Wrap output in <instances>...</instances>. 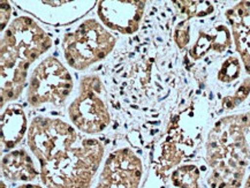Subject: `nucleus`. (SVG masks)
<instances>
[{"label": "nucleus", "instance_id": "nucleus-13", "mask_svg": "<svg viewBox=\"0 0 250 188\" xmlns=\"http://www.w3.org/2000/svg\"><path fill=\"white\" fill-rule=\"evenodd\" d=\"M172 184L178 188H201V171L195 164L181 165L173 171Z\"/></svg>", "mask_w": 250, "mask_h": 188}, {"label": "nucleus", "instance_id": "nucleus-18", "mask_svg": "<svg viewBox=\"0 0 250 188\" xmlns=\"http://www.w3.org/2000/svg\"><path fill=\"white\" fill-rule=\"evenodd\" d=\"M11 17V6L7 1H1V30L4 31L5 24H7Z\"/></svg>", "mask_w": 250, "mask_h": 188}, {"label": "nucleus", "instance_id": "nucleus-6", "mask_svg": "<svg viewBox=\"0 0 250 188\" xmlns=\"http://www.w3.org/2000/svg\"><path fill=\"white\" fill-rule=\"evenodd\" d=\"M103 85L97 76H85L80 84V94L70 104V120L83 133L96 134L106 128L110 114L101 94Z\"/></svg>", "mask_w": 250, "mask_h": 188}, {"label": "nucleus", "instance_id": "nucleus-19", "mask_svg": "<svg viewBox=\"0 0 250 188\" xmlns=\"http://www.w3.org/2000/svg\"><path fill=\"white\" fill-rule=\"evenodd\" d=\"M246 120H247V128H248V133L250 135V111L248 113H246Z\"/></svg>", "mask_w": 250, "mask_h": 188}, {"label": "nucleus", "instance_id": "nucleus-16", "mask_svg": "<svg viewBox=\"0 0 250 188\" xmlns=\"http://www.w3.org/2000/svg\"><path fill=\"white\" fill-rule=\"evenodd\" d=\"M250 92V79H247L242 82V84L240 85V88L235 91V94L233 96H229L225 98L223 102V106L227 110H232L236 105L242 103L243 101L248 97Z\"/></svg>", "mask_w": 250, "mask_h": 188}, {"label": "nucleus", "instance_id": "nucleus-8", "mask_svg": "<svg viewBox=\"0 0 250 188\" xmlns=\"http://www.w3.org/2000/svg\"><path fill=\"white\" fill-rule=\"evenodd\" d=\"M146 2L127 0H103L98 2L97 13L103 23L121 34H134L139 29Z\"/></svg>", "mask_w": 250, "mask_h": 188}, {"label": "nucleus", "instance_id": "nucleus-20", "mask_svg": "<svg viewBox=\"0 0 250 188\" xmlns=\"http://www.w3.org/2000/svg\"><path fill=\"white\" fill-rule=\"evenodd\" d=\"M242 188H250V173H249V176L247 177V179L245 180V183H243Z\"/></svg>", "mask_w": 250, "mask_h": 188}, {"label": "nucleus", "instance_id": "nucleus-2", "mask_svg": "<svg viewBox=\"0 0 250 188\" xmlns=\"http://www.w3.org/2000/svg\"><path fill=\"white\" fill-rule=\"evenodd\" d=\"M246 114L224 117L214 124L205 145L210 188H241L250 165Z\"/></svg>", "mask_w": 250, "mask_h": 188}, {"label": "nucleus", "instance_id": "nucleus-17", "mask_svg": "<svg viewBox=\"0 0 250 188\" xmlns=\"http://www.w3.org/2000/svg\"><path fill=\"white\" fill-rule=\"evenodd\" d=\"M190 24H189L188 19L185 21H181L180 23L175 27L174 30V42L178 45L179 49H185L190 41Z\"/></svg>", "mask_w": 250, "mask_h": 188}, {"label": "nucleus", "instance_id": "nucleus-11", "mask_svg": "<svg viewBox=\"0 0 250 188\" xmlns=\"http://www.w3.org/2000/svg\"><path fill=\"white\" fill-rule=\"evenodd\" d=\"M2 174L11 181H30L38 176L33 159L24 150L6 154L1 161Z\"/></svg>", "mask_w": 250, "mask_h": 188}, {"label": "nucleus", "instance_id": "nucleus-3", "mask_svg": "<svg viewBox=\"0 0 250 188\" xmlns=\"http://www.w3.org/2000/svg\"><path fill=\"white\" fill-rule=\"evenodd\" d=\"M52 40L33 19L13 20L1 40V106L23 91L29 66L46 52Z\"/></svg>", "mask_w": 250, "mask_h": 188}, {"label": "nucleus", "instance_id": "nucleus-21", "mask_svg": "<svg viewBox=\"0 0 250 188\" xmlns=\"http://www.w3.org/2000/svg\"><path fill=\"white\" fill-rule=\"evenodd\" d=\"M18 188H42L38 185H22V186H19Z\"/></svg>", "mask_w": 250, "mask_h": 188}, {"label": "nucleus", "instance_id": "nucleus-7", "mask_svg": "<svg viewBox=\"0 0 250 188\" xmlns=\"http://www.w3.org/2000/svg\"><path fill=\"white\" fill-rule=\"evenodd\" d=\"M142 173L141 159L130 149H119L108 156L96 188H139Z\"/></svg>", "mask_w": 250, "mask_h": 188}, {"label": "nucleus", "instance_id": "nucleus-12", "mask_svg": "<svg viewBox=\"0 0 250 188\" xmlns=\"http://www.w3.org/2000/svg\"><path fill=\"white\" fill-rule=\"evenodd\" d=\"M230 46V35L226 25L220 24L211 28L208 31L200 33L196 43L194 44L189 55L194 60H200L210 50L224 52Z\"/></svg>", "mask_w": 250, "mask_h": 188}, {"label": "nucleus", "instance_id": "nucleus-4", "mask_svg": "<svg viewBox=\"0 0 250 188\" xmlns=\"http://www.w3.org/2000/svg\"><path fill=\"white\" fill-rule=\"evenodd\" d=\"M117 38L98 21L90 19L65 35L62 50L67 63L76 71H83L104 59L114 49Z\"/></svg>", "mask_w": 250, "mask_h": 188}, {"label": "nucleus", "instance_id": "nucleus-5", "mask_svg": "<svg viewBox=\"0 0 250 188\" xmlns=\"http://www.w3.org/2000/svg\"><path fill=\"white\" fill-rule=\"evenodd\" d=\"M73 89L69 72L54 57H47L36 67L30 78L27 98L33 106L62 105Z\"/></svg>", "mask_w": 250, "mask_h": 188}, {"label": "nucleus", "instance_id": "nucleus-14", "mask_svg": "<svg viewBox=\"0 0 250 188\" xmlns=\"http://www.w3.org/2000/svg\"><path fill=\"white\" fill-rule=\"evenodd\" d=\"M173 4L188 19L207 17L214 11V6L210 1H174Z\"/></svg>", "mask_w": 250, "mask_h": 188}, {"label": "nucleus", "instance_id": "nucleus-1", "mask_svg": "<svg viewBox=\"0 0 250 188\" xmlns=\"http://www.w3.org/2000/svg\"><path fill=\"white\" fill-rule=\"evenodd\" d=\"M28 145L40 161L46 188H90L104 155L98 140H80L68 124L45 117L31 122Z\"/></svg>", "mask_w": 250, "mask_h": 188}, {"label": "nucleus", "instance_id": "nucleus-9", "mask_svg": "<svg viewBox=\"0 0 250 188\" xmlns=\"http://www.w3.org/2000/svg\"><path fill=\"white\" fill-rule=\"evenodd\" d=\"M236 52L250 75V1H241L226 12Z\"/></svg>", "mask_w": 250, "mask_h": 188}, {"label": "nucleus", "instance_id": "nucleus-15", "mask_svg": "<svg viewBox=\"0 0 250 188\" xmlns=\"http://www.w3.org/2000/svg\"><path fill=\"white\" fill-rule=\"evenodd\" d=\"M240 73H241V65H240L239 59L235 57H230L226 59L220 67L218 72V80L224 84H229L239 78Z\"/></svg>", "mask_w": 250, "mask_h": 188}, {"label": "nucleus", "instance_id": "nucleus-10", "mask_svg": "<svg viewBox=\"0 0 250 188\" xmlns=\"http://www.w3.org/2000/svg\"><path fill=\"white\" fill-rule=\"evenodd\" d=\"M27 130V118L20 105H8L1 116V142L12 149L21 142Z\"/></svg>", "mask_w": 250, "mask_h": 188}]
</instances>
